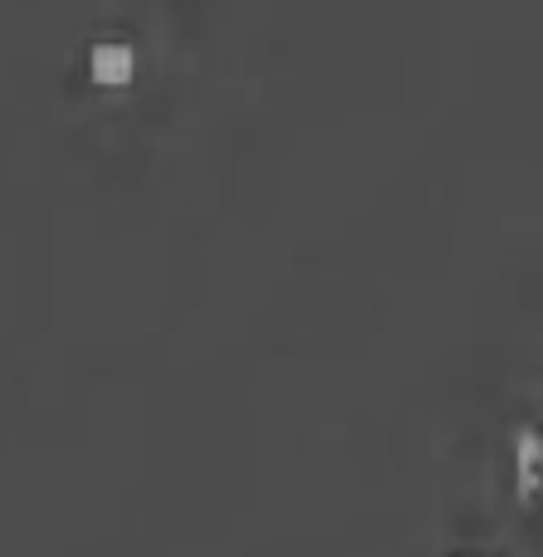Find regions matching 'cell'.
Segmentation results:
<instances>
[{
	"instance_id": "6da1fadb",
	"label": "cell",
	"mask_w": 543,
	"mask_h": 557,
	"mask_svg": "<svg viewBox=\"0 0 543 557\" xmlns=\"http://www.w3.org/2000/svg\"><path fill=\"white\" fill-rule=\"evenodd\" d=\"M133 49L127 45H98L94 49V59H88V74L98 78V84H113V88H123L127 78H133Z\"/></svg>"
}]
</instances>
